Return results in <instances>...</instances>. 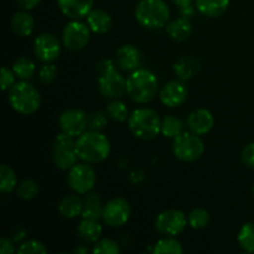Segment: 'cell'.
<instances>
[{
  "instance_id": "cell-43",
  "label": "cell",
  "mask_w": 254,
  "mask_h": 254,
  "mask_svg": "<svg viewBox=\"0 0 254 254\" xmlns=\"http://www.w3.org/2000/svg\"><path fill=\"white\" fill-rule=\"evenodd\" d=\"M179 9H180L179 10V11H180V16L185 17V19H188V20L192 19L196 14V10H195V7L192 6V4L186 5V6H181V7H179Z\"/></svg>"
},
{
  "instance_id": "cell-44",
  "label": "cell",
  "mask_w": 254,
  "mask_h": 254,
  "mask_svg": "<svg viewBox=\"0 0 254 254\" xmlns=\"http://www.w3.org/2000/svg\"><path fill=\"white\" fill-rule=\"evenodd\" d=\"M17 5L24 10H32L41 2V0H16Z\"/></svg>"
},
{
  "instance_id": "cell-16",
  "label": "cell",
  "mask_w": 254,
  "mask_h": 254,
  "mask_svg": "<svg viewBox=\"0 0 254 254\" xmlns=\"http://www.w3.org/2000/svg\"><path fill=\"white\" fill-rule=\"evenodd\" d=\"M94 0H57L60 10L72 20H81L93 10Z\"/></svg>"
},
{
  "instance_id": "cell-17",
  "label": "cell",
  "mask_w": 254,
  "mask_h": 254,
  "mask_svg": "<svg viewBox=\"0 0 254 254\" xmlns=\"http://www.w3.org/2000/svg\"><path fill=\"white\" fill-rule=\"evenodd\" d=\"M213 126H215V118L212 113L206 108L196 109L188 118V127L190 131L200 136L210 133Z\"/></svg>"
},
{
  "instance_id": "cell-33",
  "label": "cell",
  "mask_w": 254,
  "mask_h": 254,
  "mask_svg": "<svg viewBox=\"0 0 254 254\" xmlns=\"http://www.w3.org/2000/svg\"><path fill=\"white\" fill-rule=\"evenodd\" d=\"M106 113L108 114L109 118H112L116 122H124L130 116L127 104L124 102L119 101V99H113L108 104V107L106 109Z\"/></svg>"
},
{
  "instance_id": "cell-36",
  "label": "cell",
  "mask_w": 254,
  "mask_h": 254,
  "mask_svg": "<svg viewBox=\"0 0 254 254\" xmlns=\"http://www.w3.org/2000/svg\"><path fill=\"white\" fill-rule=\"evenodd\" d=\"M17 254H46L47 248L36 240H30L21 243L16 250Z\"/></svg>"
},
{
  "instance_id": "cell-15",
  "label": "cell",
  "mask_w": 254,
  "mask_h": 254,
  "mask_svg": "<svg viewBox=\"0 0 254 254\" xmlns=\"http://www.w3.org/2000/svg\"><path fill=\"white\" fill-rule=\"evenodd\" d=\"M160 102L169 108H176L185 103L188 98V88L179 81H170L161 87L159 92Z\"/></svg>"
},
{
  "instance_id": "cell-20",
  "label": "cell",
  "mask_w": 254,
  "mask_h": 254,
  "mask_svg": "<svg viewBox=\"0 0 254 254\" xmlns=\"http://www.w3.org/2000/svg\"><path fill=\"white\" fill-rule=\"evenodd\" d=\"M87 25L94 34H106L112 26V17L106 10L93 9L87 16Z\"/></svg>"
},
{
  "instance_id": "cell-42",
  "label": "cell",
  "mask_w": 254,
  "mask_h": 254,
  "mask_svg": "<svg viewBox=\"0 0 254 254\" xmlns=\"http://www.w3.org/2000/svg\"><path fill=\"white\" fill-rule=\"evenodd\" d=\"M15 252H16V251H15L12 240H10V238H6V237H2L1 240H0V253L12 254Z\"/></svg>"
},
{
  "instance_id": "cell-22",
  "label": "cell",
  "mask_w": 254,
  "mask_h": 254,
  "mask_svg": "<svg viewBox=\"0 0 254 254\" xmlns=\"http://www.w3.org/2000/svg\"><path fill=\"white\" fill-rule=\"evenodd\" d=\"M34 26L35 21L31 15L27 12V10H25V11H17L11 19L12 31L20 37L30 36L32 34V31H34Z\"/></svg>"
},
{
  "instance_id": "cell-29",
  "label": "cell",
  "mask_w": 254,
  "mask_h": 254,
  "mask_svg": "<svg viewBox=\"0 0 254 254\" xmlns=\"http://www.w3.org/2000/svg\"><path fill=\"white\" fill-rule=\"evenodd\" d=\"M17 186V176L15 171L6 164L0 166V191L2 193H9L14 191Z\"/></svg>"
},
{
  "instance_id": "cell-38",
  "label": "cell",
  "mask_w": 254,
  "mask_h": 254,
  "mask_svg": "<svg viewBox=\"0 0 254 254\" xmlns=\"http://www.w3.org/2000/svg\"><path fill=\"white\" fill-rule=\"evenodd\" d=\"M57 76V68L55 64H46L41 67L39 72V79L42 84H50L55 81Z\"/></svg>"
},
{
  "instance_id": "cell-37",
  "label": "cell",
  "mask_w": 254,
  "mask_h": 254,
  "mask_svg": "<svg viewBox=\"0 0 254 254\" xmlns=\"http://www.w3.org/2000/svg\"><path fill=\"white\" fill-rule=\"evenodd\" d=\"M108 114L103 113V112H94L89 116V124L88 128H91V130H97L101 131L102 129H104L108 123V118H107Z\"/></svg>"
},
{
  "instance_id": "cell-40",
  "label": "cell",
  "mask_w": 254,
  "mask_h": 254,
  "mask_svg": "<svg viewBox=\"0 0 254 254\" xmlns=\"http://www.w3.org/2000/svg\"><path fill=\"white\" fill-rule=\"evenodd\" d=\"M241 158H242V161L245 163V165H247L251 169H254V141L247 144L243 148Z\"/></svg>"
},
{
  "instance_id": "cell-6",
  "label": "cell",
  "mask_w": 254,
  "mask_h": 254,
  "mask_svg": "<svg viewBox=\"0 0 254 254\" xmlns=\"http://www.w3.org/2000/svg\"><path fill=\"white\" fill-rule=\"evenodd\" d=\"M173 153L179 160L192 163L205 153V145L200 135L195 133H181L173 140Z\"/></svg>"
},
{
  "instance_id": "cell-25",
  "label": "cell",
  "mask_w": 254,
  "mask_h": 254,
  "mask_svg": "<svg viewBox=\"0 0 254 254\" xmlns=\"http://www.w3.org/2000/svg\"><path fill=\"white\" fill-rule=\"evenodd\" d=\"M78 236L81 240L87 243H96L99 241L102 235V226L98 220H91V218H83L77 228Z\"/></svg>"
},
{
  "instance_id": "cell-41",
  "label": "cell",
  "mask_w": 254,
  "mask_h": 254,
  "mask_svg": "<svg viewBox=\"0 0 254 254\" xmlns=\"http://www.w3.org/2000/svg\"><path fill=\"white\" fill-rule=\"evenodd\" d=\"M113 69H116V64L109 59L102 60V61H99L98 64H97V71H98L99 74L107 73V72L113 71Z\"/></svg>"
},
{
  "instance_id": "cell-11",
  "label": "cell",
  "mask_w": 254,
  "mask_h": 254,
  "mask_svg": "<svg viewBox=\"0 0 254 254\" xmlns=\"http://www.w3.org/2000/svg\"><path fill=\"white\" fill-rule=\"evenodd\" d=\"M188 223V217L183 211L166 210L156 217L155 227L161 235L175 237L185 230Z\"/></svg>"
},
{
  "instance_id": "cell-5",
  "label": "cell",
  "mask_w": 254,
  "mask_h": 254,
  "mask_svg": "<svg viewBox=\"0 0 254 254\" xmlns=\"http://www.w3.org/2000/svg\"><path fill=\"white\" fill-rule=\"evenodd\" d=\"M7 99L11 108L24 116L35 113L41 106L39 91L31 83L22 79L10 88Z\"/></svg>"
},
{
  "instance_id": "cell-2",
  "label": "cell",
  "mask_w": 254,
  "mask_h": 254,
  "mask_svg": "<svg viewBox=\"0 0 254 254\" xmlns=\"http://www.w3.org/2000/svg\"><path fill=\"white\" fill-rule=\"evenodd\" d=\"M158 78L149 69L138 68L130 72V76L127 78V94L135 103H149L158 96Z\"/></svg>"
},
{
  "instance_id": "cell-7",
  "label": "cell",
  "mask_w": 254,
  "mask_h": 254,
  "mask_svg": "<svg viewBox=\"0 0 254 254\" xmlns=\"http://www.w3.org/2000/svg\"><path fill=\"white\" fill-rule=\"evenodd\" d=\"M76 140L73 136L64 133L56 135L52 145V160L54 164L61 170H69L77 164Z\"/></svg>"
},
{
  "instance_id": "cell-9",
  "label": "cell",
  "mask_w": 254,
  "mask_h": 254,
  "mask_svg": "<svg viewBox=\"0 0 254 254\" xmlns=\"http://www.w3.org/2000/svg\"><path fill=\"white\" fill-rule=\"evenodd\" d=\"M91 40V29L79 20H72L64 26L62 32V42L72 51H79L88 45Z\"/></svg>"
},
{
  "instance_id": "cell-18",
  "label": "cell",
  "mask_w": 254,
  "mask_h": 254,
  "mask_svg": "<svg viewBox=\"0 0 254 254\" xmlns=\"http://www.w3.org/2000/svg\"><path fill=\"white\" fill-rule=\"evenodd\" d=\"M141 62L140 51L133 45H123L116 52V64L122 71L133 72L139 68Z\"/></svg>"
},
{
  "instance_id": "cell-35",
  "label": "cell",
  "mask_w": 254,
  "mask_h": 254,
  "mask_svg": "<svg viewBox=\"0 0 254 254\" xmlns=\"http://www.w3.org/2000/svg\"><path fill=\"white\" fill-rule=\"evenodd\" d=\"M121 248L119 245L112 238H102L94 243L92 252L94 254H117L119 253Z\"/></svg>"
},
{
  "instance_id": "cell-23",
  "label": "cell",
  "mask_w": 254,
  "mask_h": 254,
  "mask_svg": "<svg viewBox=\"0 0 254 254\" xmlns=\"http://www.w3.org/2000/svg\"><path fill=\"white\" fill-rule=\"evenodd\" d=\"M195 2L198 11L208 17L221 16L230 6V0H195Z\"/></svg>"
},
{
  "instance_id": "cell-46",
  "label": "cell",
  "mask_w": 254,
  "mask_h": 254,
  "mask_svg": "<svg viewBox=\"0 0 254 254\" xmlns=\"http://www.w3.org/2000/svg\"><path fill=\"white\" fill-rule=\"evenodd\" d=\"M74 252L79 253V254H82V253H88V252H89V248L86 247V246H82V247L77 248V250L74 251Z\"/></svg>"
},
{
  "instance_id": "cell-26",
  "label": "cell",
  "mask_w": 254,
  "mask_h": 254,
  "mask_svg": "<svg viewBox=\"0 0 254 254\" xmlns=\"http://www.w3.org/2000/svg\"><path fill=\"white\" fill-rule=\"evenodd\" d=\"M103 208L101 198L97 193H87L86 198L83 200V211L82 217L91 218V220H99L103 216Z\"/></svg>"
},
{
  "instance_id": "cell-19",
  "label": "cell",
  "mask_w": 254,
  "mask_h": 254,
  "mask_svg": "<svg viewBox=\"0 0 254 254\" xmlns=\"http://www.w3.org/2000/svg\"><path fill=\"white\" fill-rule=\"evenodd\" d=\"M77 195H66L60 201L57 208H59V212L62 217L67 218V220H73L78 216H82L83 200Z\"/></svg>"
},
{
  "instance_id": "cell-32",
  "label": "cell",
  "mask_w": 254,
  "mask_h": 254,
  "mask_svg": "<svg viewBox=\"0 0 254 254\" xmlns=\"http://www.w3.org/2000/svg\"><path fill=\"white\" fill-rule=\"evenodd\" d=\"M39 184L32 179H26L16 186L17 197L24 201H30L39 195Z\"/></svg>"
},
{
  "instance_id": "cell-39",
  "label": "cell",
  "mask_w": 254,
  "mask_h": 254,
  "mask_svg": "<svg viewBox=\"0 0 254 254\" xmlns=\"http://www.w3.org/2000/svg\"><path fill=\"white\" fill-rule=\"evenodd\" d=\"M15 73L12 69H9L7 67H2L1 69V88L2 91H10L12 86L15 84Z\"/></svg>"
},
{
  "instance_id": "cell-12",
  "label": "cell",
  "mask_w": 254,
  "mask_h": 254,
  "mask_svg": "<svg viewBox=\"0 0 254 254\" xmlns=\"http://www.w3.org/2000/svg\"><path fill=\"white\" fill-rule=\"evenodd\" d=\"M130 205L128 201L122 197L112 198L111 201L104 205L103 208V221L109 227H122L126 225L130 218Z\"/></svg>"
},
{
  "instance_id": "cell-13",
  "label": "cell",
  "mask_w": 254,
  "mask_h": 254,
  "mask_svg": "<svg viewBox=\"0 0 254 254\" xmlns=\"http://www.w3.org/2000/svg\"><path fill=\"white\" fill-rule=\"evenodd\" d=\"M98 87L104 98L119 99L127 93V79L117 69H113L107 73L99 74Z\"/></svg>"
},
{
  "instance_id": "cell-14",
  "label": "cell",
  "mask_w": 254,
  "mask_h": 254,
  "mask_svg": "<svg viewBox=\"0 0 254 254\" xmlns=\"http://www.w3.org/2000/svg\"><path fill=\"white\" fill-rule=\"evenodd\" d=\"M34 54L40 61L46 64L55 61L61 54L59 39L49 32L40 34L34 41Z\"/></svg>"
},
{
  "instance_id": "cell-4",
  "label": "cell",
  "mask_w": 254,
  "mask_h": 254,
  "mask_svg": "<svg viewBox=\"0 0 254 254\" xmlns=\"http://www.w3.org/2000/svg\"><path fill=\"white\" fill-rule=\"evenodd\" d=\"M128 127L134 136L141 140H153L161 133V119L150 108H138L129 116Z\"/></svg>"
},
{
  "instance_id": "cell-24",
  "label": "cell",
  "mask_w": 254,
  "mask_h": 254,
  "mask_svg": "<svg viewBox=\"0 0 254 254\" xmlns=\"http://www.w3.org/2000/svg\"><path fill=\"white\" fill-rule=\"evenodd\" d=\"M165 29L169 36L176 41H184L192 34V25H191L190 20L181 16L168 22Z\"/></svg>"
},
{
  "instance_id": "cell-1",
  "label": "cell",
  "mask_w": 254,
  "mask_h": 254,
  "mask_svg": "<svg viewBox=\"0 0 254 254\" xmlns=\"http://www.w3.org/2000/svg\"><path fill=\"white\" fill-rule=\"evenodd\" d=\"M77 155L88 164H98L111 154V143L103 133L97 130L84 131L76 140Z\"/></svg>"
},
{
  "instance_id": "cell-47",
  "label": "cell",
  "mask_w": 254,
  "mask_h": 254,
  "mask_svg": "<svg viewBox=\"0 0 254 254\" xmlns=\"http://www.w3.org/2000/svg\"><path fill=\"white\" fill-rule=\"evenodd\" d=\"M252 192H253V197H254V185H253V189H252Z\"/></svg>"
},
{
  "instance_id": "cell-34",
  "label": "cell",
  "mask_w": 254,
  "mask_h": 254,
  "mask_svg": "<svg viewBox=\"0 0 254 254\" xmlns=\"http://www.w3.org/2000/svg\"><path fill=\"white\" fill-rule=\"evenodd\" d=\"M189 225L195 230H202L210 223V213L205 208H195L188 217Z\"/></svg>"
},
{
  "instance_id": "cell-45",
  "label": "cell",
  "mask_w": 254,
  "mask_h": 254,
  "mask_svg": "<svg viewBox=\"0 0 254 254\" xmlns=\"http://www.w3.org/2000/svg\"><path fill=\"white\" fill-rule=\"evenodd\" d=\"M171 1H173L176 6L181 7V6H186V5L192 4V1H195V0H171Z\"/></svg>"
},
{
  "instance_id": "cell-28",
  "label": "cell",
  "mask_w": 254,
  "mask_h": 254,
  "mask_svg": "<svg viewBox=\"0 0 254 254\" xmlns=\"http://www.w3.org/2000/svg\"><path fill=\"white\" fill-rule=\"evenodd\" d=\"M184 252V248L181 243L176 238L166 236L165 238H161L154 245V254H181Z\"/></svg>"
},
{
  "instance_id": "cell-8",
  "label": "cell",
  "mask_w": 254,
  "mask_h": 254,
  "mask_svg": "<svg viewBox=\"0 0 254 254\" xmlns=\"http://www.w3.org/2000/svg\"><path fill=\"white\" fill-rule=\"evenodd\" d=\"M68 171L67 181L69 188L78 195H87L96 185V170L88 163L76 164Z\"/></svg>"
},
{
  "instance_id": "cell-10",
  "label": "cell",
  "mask_w": 254,
  "mask_h": 254,
  "mask_svg": "<svg viewBox=\"0 0 254 254\" xmlns=\"http://www.w3.org/2000/svg\"><path fill=\"white\" fill-rule=\"evenodd\" d=\"M88 124L89 116L78 108L66 109L59 118V126L61 130L73 138H78L84 131H87Z\"/></svg>"
},
{
  "instance_id": "cell-30",
  "label": "cell",
  "mask_w": 254,
  "mask_h": 254,
  "mask_svg": "<svg viewBox=\"0 0 254 254\" xmlns=\"http://www.w3.org/2000/svg\"><path fill=\"white\" fill-rule=\"evenodd\" d=\"M184 123L180 118L175 116H166L161 121V134L165 138L174 139L183 133Z\"/></svg>"
},
{
  "instance_id": "cell-3",
  "label": "cell",
  "mask_w": 254,
  "mask_h": 254,
  "mask_svg": "<svg viewBox=\"0 0 254 254\" xmlns=\"http://www.w3.org/2000/svg\"><path fill=\"white\" fill-rule=\"evenodd\" d=\"M135 19L145 29L165 27L170 19V9L164 0H140L135 7Z\"/></svg>"
},
{
  "instance_id": "cell-21",
  "label": "cell",
  "mask_w": 254,
  "mask_h": 254,
  "mask_svg": "<svg viewBox=\"0 0 254 254\" xmlns=\"http://www.w3.org/2000/svg\"><path fill=\"white\" fill-rule=\"evenodd\" d=\"M200 61L197 59L185 56L179 59L174 64V72L181 81H186V79H190L193 76H196L200 71Z\"/></svg>"
},
{
  "instance_id": "cell-27",
  "label": "cell",
  "mask_w": 254,
  "mask_h": 254,
  "mask_svg": "<svg viewBox=\"0 0 254 254\" xmlns=\"http://www.w3.org/2000/svg\"><path fill=\"white\" fill-rule=\"evenodd\" d=\"M35 69H36V66H35L34 61L27 56L19 57L12 64V71H14L15 76L22 81L31 78L35 73Z\"/></svg>"
},
{
  "instance_id": "cell-31",
  "label": "cell",
  "mask_w": 254,
  "mask_h": 254,
  "mask_svg": "<svg viewBox=\"0 0 254 254\" xmlns=\"http://www.w3.org/2000/svg\"><path fill=\"white\" fill-rule=\"evenodd\" d=\"M237 240L245 252L254 253V222L245 223L241 227Z\"/></svg>"
}]
</instances>
